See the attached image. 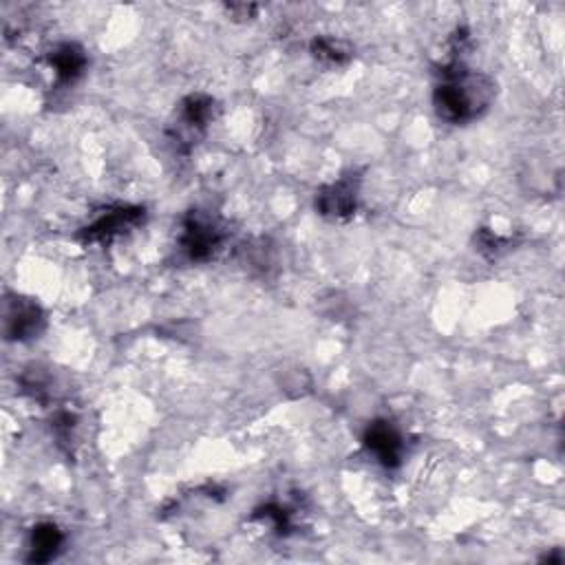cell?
I'll return each mask as SVG.
<instances>
[{
    "mask_svg": "<svg viewBox=\"0 0 565 565\" xmlns=\"http://www.w3.org/2000/svg\"><path fill=\"white\" fill-rule=\"evenodd\" d=\"M497 97V82L468 68L463 62L450 60L439 68V82L433 90V106L439 119L448 124H470L479 119Z\"/></svg>",
    "mask_w": 565,
    "mask_h": 565,
    "instance_id": "1",
    "label": "cell"
},
{
    "mask_svg": "<svg viewBox=\"0 0 565 565\" xmlns=\"http://www.w3.org/2000/svg\"><path fill=\"white\" fill-rule=\"evenodd\" d=\"M225 241L221 223L203 210H190L181 221L179 249L190 263H205L214 258Z\"/></svg>",
    "mask_w": 565,
    "mask_h": 565,
    "instance_id": "2",
    "label": "cell"
},
{
    "mask_svg": "<svg viewBox=\"0 0 565 565\" xmlns=\"http://www.w3.org/2000/svg\"><path fill=\"white\" fill-rule=\"evenodd\" d=\"M216 102L205 93H190L181 99L177 119L170 124V139L181 150L188 152L205 132L210 121L214 119Z\"/></svg>",
    "mask_w": 565,
    "mask_h": 565,
    "instance_id": "3",
    "label": "cell"
},
{
    "mask_svg": "<svg viewBox=\"0 0 565 565\" xmlns=\"http://www.w3.org/2000/svg\"><path fill=\"white\" fill-rule=\"evenodd\" d=\"M46 327V313L38 300L29 296H7L2 309V331L11 342L35 340Z\"/></svg>",
    "mask_w": 565,
    "mask_h": 565,
    "instance_id": "4",
    "label": "cell"
},
{
    "mask_svg": "<svg viewBox=\"0 0 565 565\" xmlns=\"http://www.w3.org/2000/svg\"><path fill=\"white\" fill-rule=\"evenodd\" d=\"M146 218V210L141 205H115L104 210L97 218L84 225L77 232L82 243H108L121 234L132 232Z\"/></svg>",
    "mask_w": 565,
    "mask_h": 565,
    "instance_id": "5",
    "label": "cell"
},
{
    "mask_svg": "<svg viewBox=\"0 0 565 565\" xmlns=\"http://www.w3.org/2000/svg\"><path fill=\"white\" fill-rule=\"evenodd\" d=\"M358 194H360V177L355 172H347L340 179L318 188L313 205L320 216L329 221H344L355 214Z\"/></svg>",
    "mask_w": 565,
    "mask_h": 565,
    "instance_id": "6",
    "label": "cell"
},
{
    "mask_svg": "<svg viewBox=\"0 0 565 565\" xmlns=\"http://www.w3.org/2000/svg\"><path fill=\"white\" fill-rule=\"evenodd\" d=\"M362 444L366 452L373 455V459L386 470H395L404 459V437L391 419L380 417L369 422L362 435Z\"/></svg>",
    "mask_w": 565,
    "mask_h": 565,
    "instance_id": "7",
    "label": "cell"
},
{
    "mask_svg": "<svg viewBox=\"0 0 565 565\" xmlns=\"http://www.w3.org/2000/svg\"><path fill=\"white\" fill-rule=\"evenodd\" d=\"M46 62L55 75V84L57 86H71L75 84L86 66H88V57H86V51L75 44V42H62L57 44L49 55H46Z\"/></svg>",
    "mask_w": 565,
    "mask_h": 565,
    "instance_id": "8",
    "label": "cell"
},
{
    "mask_svg": "<svg viewBox=\"0 0 565 565\" xmlns=\"http://www.w3.org/2000/svg\"><path fill=\"white\" fill-rule=\"evenodd\" d=\"M64 545V532L51 523V521H42L38 525L31 527L29 532V554L26 561L29 563H49L53 561Z\"/></svg>",
    "mask_w": 565,
    "mask_h": 565,
    "instance_id": "9",
    "label": "cell"
},
{
    "mask_svg": "<svg viewBox=\"0 0 565 565\" xmlns=\"http://www.w3.org/2000/svg\"><path fill=\"white\" fill-rule=\"evenodd\" d=\"M309 53L318 62H324V64H344V62H349L353 57L351 46L344 44L338 38H331V35H316L309 42Z\"/></svg>",
    "mask_w": 565,
    "mask_h": 565,
    "instance_id": "10",
    "label": "cell"
},
{
    "mask_svg": "<svg viewBox=\"0 0 565 565\" xmlns=\"http://www.w3.org/2000/svg\"><path fill=\"white\" fill-rule=\"evenodd\" d=\"M254 519H263L267 521L276 534L280 536H287L294 527V510L289 505H282V503H265L260 505L256 512H254Z\"/></svg>",
    "mask_w": 565,
    "mask_h": 565,
    "instance_id": "11",
    "label": "cell"
},
{
    "mask_svg": "<svg viewBox=\"0 0 565 565\" xmlns=\"http://www.w3.org/2000/svg\"><path fill=\"white\" fill-rule=\"evenodd\" d=\"M514 241L512 238H505V236H499V234H494L492 230H488V227H481L479 232H477V236H475V245H477V249L481 252V254H486V256H499L501 252H505L510 245H512Z\"/></svg>",
    "mask_w": 565,
    "mask_h": 565,
    "instance_id": "12",
    "label": "cell"
},
{
    "mask_svg": "<svg viewBox=\"0 0 565 565\" xmlns=\"http://www.w3.org/2000/svg\"><path fill=\"white\" fill-rule=\"evenodd\" d=\"M225 9L234 20H252L258 13V4L252 2H232Z\"/></svg>",
    "mask_w": 565,
    "mask_h": 565,
    "instance_id": "13",
    "label": "cell"
}]
</instances>
